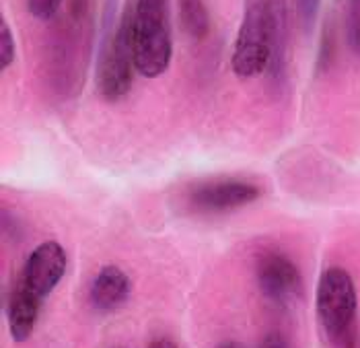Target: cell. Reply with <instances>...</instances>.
Listing matches in <instances>:
<instances>
[{
	"instance_id": "obj_7",
	"label": "cell",
	"mask_w": 360,
	"mask_h": 348,
	"mask_svg": "<svg viewBox=\"0 0 360 348\" xmlns=\"http://www.w3.org/2000/svg\"><path fill=\"white\" fill-rule=\"evenodd\" d=\"M270 17V58L266 80L274 93H282L288 82V0H268Z\"/></svg>"
},
{
	"instance_id": "obj_14",
	"label": "cell",
	"mask_w": 360,
	"mask_h": 348,
	"mask_svg": "<svg viewBox=\"0 0 360 348\" xmlns=\"http://www.w3.org/2000/svg\"><path fill=\"white\" fill-rule=\"evenodd\" d=\"M64 0H27V11L37 21H50L60 13Z\"/></svg>"
},
{
	"instance_id": "obj_11",
	"label": "cell",
	"mask_w": 360,
	"mask_h": 348,
	"mask_svg": "<svg viewBox=\"0 0 360 348\" xmlns=\"http://www.w3.org/2000/svg\"><path fill=\"white\" fill-rule=\"evenodd\" d=\"M179 19L186 33L195 42H202L208 35L210 19L204 0H179Z\"/></svg>"
},
{
	"instance_id": "obj_8",
	"label": "cell",
	"mask_w": 360,
	"mask_h": 348,
	"mask_svg": "<svg viewBox=\"0 0 360 348\" xmlns=\"http://www.w3.org/2000/svg\"><path fill=\"white\" fill-rule=\"evenodd\" d=\"M262 194V187L248 180H214L198 186L192 192V204L200 211L221 213L255 202Z\"/></svg>"
},
{
	"instance_id": "obj_15",
	"label": "cell",
	"mask_w": 360,
	"mask_h": 348,
	"mask_svg": "<svg viewBox=\"0 0 360 348\" xmlns=\"http://www.w3.org/2000/svg\"><path fill=\"white\" fill-rule=\"evenodd\" d=\"M333 48H335V44H333V33H332V29L328 27V29L323 31V37H321V48H319V60H317V66H319V70H328V66L332 64Z\"/></svg>"
},
{
	"instance_id": "obj_9",
	"label": "cell",
	"mask_w": 360,
	"mask_h": 348,
	"mask_svg": "<svg viewBox=\"0 0 360 348\" xmlns=\"http://www.w3.org/2000/svg\"><path fill=\"white\" fill-rule=\"evenodd\" d=\"M132 291V282L128 274L120 266H103L91 287V303L99 311H113L122 307Z\"/></svg>"
},
{
	"instance_id": "obj_2",
	"label": "cell",
	"mask_w": 360,
	"mask_h": 348,
	"mask_svg": "<svg viewBox=\"0 0 360 348\" xmlns=\"http://www.w3.org/2000/svg\"><path fill=\"white\" fill-rule=\"evenodd\" d=\"M132 29L136 73L146 79L165 75L173 58L169 0H136Z\"/></svg>"
},
{
	"instance_id": "obj_19",
	"label": "cell",
	"mask_w": 360,
	"mask_h": 348,
	"mask_svg": "<svg viewBox=\"0 0 360 348\" xmlns=\"http://www.w3.org/2000/svg\"><path fill=\"white\" fill-rule=\"evenodd\" d=\"M117 348H122V347H117Z\"/></svg>"
},
{
	"instance_id": "obj_1",
	"label": "cell",
	"mask_w": 360,
	"mask_h": 348,
	"mask_svg": "<svg viewBox=\"0 0 360 348\" xmlns=\"http://www.w3.org/2000/svg\"><path fill=\"white\" fill-rule=\"evenodd\" d=\"M115 0L111 8H105L103 21V42L97 60V89L105 101H120L132 89V73L134 64V37H132V21L134 6L126 4L120 21H113Z\"/></svg>"
},
{
	"instance_id": "obj_18",
	"label": "cell",
	"mask_w": 360,
	"mask_h": 348,
	"mask_svg": "<svg viewBox=\"0 0 360 348\" xmlns=\"http://www.w3.org/2000/svg\"><path fill=\"white\" fill-rule=\"evenodd\" d=\"M219 348H241L239 344H235V342H226V344H221Z\"/></svg>"
},
{
	"instance_id": "obj_12",
	"label": "cell",
	"mask_w": 360,
	"mask_h": 348,
	"mask_svg": "<svg viewBox=\"0 0 360 348\" xmlns=\"http://www.w3.org/2000/svg\"><path fill=\"white\" fill-rule=\"evenodd\" d=\"M17 56V46H15V35L13 29L8 27L6 19L0 17V68L6 70Z\"/></svg>"
},
{
	"instance_id": "obj_4",
	"label": "cell",
	"mask_w": 360,
	"mask_h": 348,
	"mask_svg": "<svg viewBox=\"0 0 360 348\" xmlns=\"http://www.w3.org/2000/svg\"><path fill=\"white\" fill-rule=\"evenodd\" d=\"M268 58H270L268 0H245L243 19L231 54L233 73L239 79H253L266 73Z\"/></svg>"
},
{
	"instance_id": "obj_13",
	"label": "cell",
	"mask_w": 360,
	"mask_h": 348,
	"mask_svg": "<svg viewBox=\"0 0 360 348\" xmlns=\"http://www.w3.org/2000/svg\"><path fill=\"white\" fill-rule=\"evenodd\" d=\"M295 11L299 25L305 33H311L317 23L319 11H321V0H295Z\"/></svg>"
},
{
	"instance_id": "obj_10",
	"label": "cell",
	"mask_w": 360,
	"mask_h": 348,
	"mask_svg": "<svg viewBox=\"0 0 360 348\" xmlns=\"http://www.w3.org/2000/svg\"><path fill=\"white\" fill-rule=\"evenodd\" d=\"M39 303H41V299H37L21 282L15 285L13 293H11V301H8V309H6L8 332L15 342H25L33 334L37 316H39Z\"/></svg>"
},
{
	"instance_id": "obj_6",
	"label": "cell",
	"mask_w": 360,
	"mask_h": 348,
	"mask_svg": "<svg viewBox=\"0 0 360 348\" xmlns=\"http://www.w3.org/2000/svg\"><path fill=\"white\" fill-rule=\"evenodd\" d=\"M64 272H66L64 247L58 241H44L29 254L19 282L37 299L44 301L58 287Z\"/></svg>"
},
{
	"instance_id": "obj_3",
	"label": "cell",
	"mask_w": 360,
	"mask_h": 348,
	"mask_svg": "<svg viewBox=\"0 0 360 348\" xmlns=\"http://www.w3.org/2000/svg\"><path fill=\"white\" fill-rule=\"evenodd\" d=\"M315 307L321 328L333 342H342L350 336L356 320L359 294L348 270L338 266L323 270L317 282Z\"/></svg>"
},
{
	"instance_id": "obj_16",
	"label": "cell",
	"mask_w": 360,
	"mask_h": 348,
	"mask_svg": "<svg viewBox=\"0 0 360 348\" xmlns=\"http://www.w3.org/2000/svg\"><path fill=\"white\" fill-rule=\"evenodd\" d=\"M262 348H288L286 340L278 334V332H270L264 340H262Z\"/></svg>"
},
{
	"instance_id": "obj_5",
	"label": "cell",
	"mask_w": 360,
	"mask_h": 348,
	"mask_svg": "<svg viewBox=\"0 0 360 348\" xmlns=\"http://www.w3.org/2000/svg\"><path fill=\"white\" fill-rule=\"evenodd\" d=\"M255 276L259 291L278 305H290L303 294V276L282 251L270 249L257 258Z\"/></svg>"
},
{
	"instance_id": "obj_17",
	"label": "cell",
	"mask_w": 360,
	"mask_h": 348,
	"mask_svg": "<svg viewBox=\"0 0 360 348\" xmlns=\"http://www.w3.org/2000/svg\"><path fill=\"white\" fill-rule=\"evenodd\" d=\"M148 348H177V344L169 338H157L148 344Z\"/></svg>"
}]
</instances>
